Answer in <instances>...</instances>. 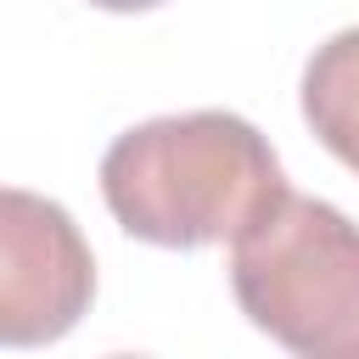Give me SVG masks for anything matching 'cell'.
<instances>
[{
	"label": "cell",
	"mask_w": 359,
	"mask_h": 359,
	"mask_svg": "<svg viewBox=\"0 0 359 359\" xmlns=\"http://www.w3.org/2000/svg\"><path fill=\"white\" fill-rule=\"evenodd\" d=\"M280 191L275 146L247 118L213 107L146 118L101 157V202L123 236L174 252L236 241Z\"/></svg>",
	"instance_id": "1"
},
{
	"label": "cell",
	"mask_w": 359,
	"mask_h": 359,
	"mask_svg": "<svg viewBox=\"0 0 359 359\" xmlns=\"http://www.w3.org/2000/svg\"><path fill=\"white\" fill-rule=\"evenodd\" d=\"M241 314L303 359H359V224L292 185L230 241Z\"/></svg>",
	"instance_id": "2"
},
{
	"label": "cell",
	"mask_w": 359,
	"mask_h": 359,
	"mask_svg": "<svg viewBox=\"0 0 359 359\" xmlns=\"http://www.w3.org/2000/svg\"><path fill=\"white\" fill-rule=\"evenodd\" d=\"M95 297V258L73 213L6 185L0 196V342L39 348L79 325Z\"/></svg>",
	"instance_id": "3"
},
{
	"label": "cell",
	"mask_w": 359,
	"mask_h": 359,
	"mask_svg": "<svg viewBox=\"0 0 359 359\" xmlns=\"http://www.w3.org/2000/svg\"><path fill=\"white\" fill-rule=\"evenodd\" d=\"M297 101L314 140L359 174V28H342L325 45H314V56L303 62Z\"/></svg>",
	"instance_id": "4"
},
{
	"label": "cell",
	"mask_w": 359,
	"mask_h": 359,
	"mask_svg": "<svg viewBox=\"0 0 359 359\" xmlns=\"http://www.w3.org/2000/svg\"><path fill=\"white\" fill-rule=\"evenodd\" d=\"M90 6H95V11H123V17H129V11H157L163 0H90Z\"/></svg>",
	"instance_id": "5"
}]
</instances>
